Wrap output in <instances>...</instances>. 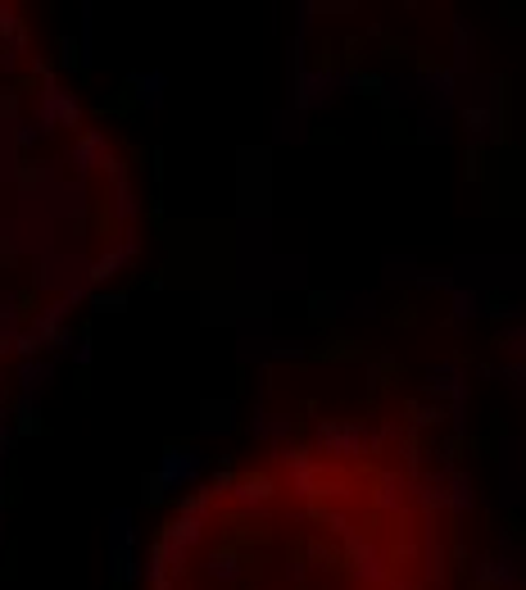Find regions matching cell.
Masks as SVG:
<instances>
[{"mask_svg":"<svg viewBox=\"0 0 526 590\" xmlns=\"http://www.w3.org/2000/svg\"><path fill=\"white\" fill-rule=\"evenodd\" d=\"M19 382H23V400L37 404V395L50 391V382H55V364H46V359H23Z\"/></svg>","mask_w":526,"mask_h":590,"instance_id":"obj_5","label":"cell"},{"mask_svg":"<svg viewBox=\"0 0 526 590\" xmlns=\"http://www.w3.org/2000/svg\"><path fill=\"white\" fill-rule=\"evenodd\" d=\"M132 87H137L141 105H159V100H164V78H159V73H137Z\"/></svg>","mask_w":526,"mask_h":590,"instance_id":"obj_8","label":"cell"},{"mask_svg":"<svg viewBox=\"0 0 526 590\" xmlns=\"http://www.w3.org/2000/svg\"><path fill=\"white\" fill-rule=\"evenodd\" d=\"M200 468H205V454H200V450H186V445H173V450H164V459H159V472L146 482L150 486L146 500L177 495L182 486H191L195 477H200Z\"/></svg>","mask_w":526,"mask_h":590,"instance_id":"obj_1","label":"cell"},{"mask_svg":"<svg viewBox=\"0 0 526 590\" xmlns=\"http://www.w3.org/2000/svg\"><path fill=\"white\" fill-rule=\"evenodd\" d=\"M109 559H114V581L132 586L141 577V559H137V527H132V513L118 509L109 518Z\"/></svg>","mask_w":526,"mask_h":590,"instance_id":"obj_2","label":"cell"},{"mask_svg":"<svg viewBox=\"0 0 526 590\" xmlns=\"http://www.w3.org/2000/svg\"><path fill=\"white\" fill-rule=\"evenodd\" d=\"M82 105L73 100V91H64L55 78H46V87L37 91V132H59V128H78Z\"/></svg>","mask_w":526,"mask_h":590,"instance_id":"obj_3","label":"cell"},{"mask_svg":"<svg viewBox=\"0 0 526 590\" xmlns=\"http://www.w3.org/2000/svg\"><path fill=\"white\" fill-rule=\"evenodd\" d=\"M132 259H137V241L123 236L118 246H109L105 255H100V264H91V282H109V277H114L123 264H132Z\"/></svg>","mask_w":526,"mask_h":590,"instance_id":"obj_6","label":"cell"},{"mask_svg":"<svg viewBox=\"0 0 526 590\" xmlns=\"http://www.w3.org/2000/svg\"><path fill=\"white\" fill-rule=\"evenodd\" d=\"M137 191L127 187V177H114V191H109V218L114 223H127V218H137Z\"/></svg>","mask_w":526,"mask_h":590,"instance_id":"obj_7","label":"cell"},{"mask_svg":"<svg viewBox=\"0 0 526 590\" xmlns=\"http://www.w3.org/2000/svg\"><path fill=\"white\" fill-rule=\"evenodd\" d=\"M69 164L78 168V173H91V168L114 164V155H109V141L100 137V132H87V137H82L78 146L69 150Z\"/></svg>","mask_w":526,"mask_h":590,"instance_id":"obj_4","label":"cell"}]
</instances>
